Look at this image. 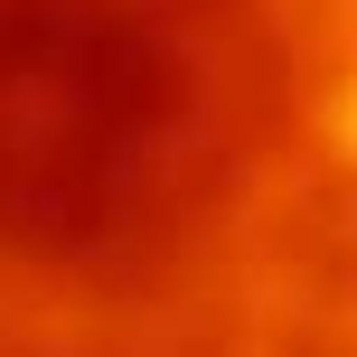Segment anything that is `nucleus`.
<instances>
[{
	"label": "nucleus",
	"mask_w": 357,
	"mask_h": 357,
	"mask_svg": "<svg viewBox=\"0 0 357 357\" xmlns=\"http://www.w3.org/2000/svg\"><path fill=\"white\" fill-rule=\"evenodd\" d=\"M0 357H357V0H0Z\"/></svg>",
	"instance_id": "1"
}]
</instances>
